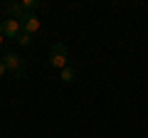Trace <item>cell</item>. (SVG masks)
<instances>
[{"label":"cell","instance_id":"cell-1","mask_svg":"<svg viewBox=\"0 0 148 138\" xmlns=\"http://www.w3.org/2000/svg\"><path fill=\"white\" fill-rule=\"evenodd\" d=\"M3 62H5V67H8V74H12L15 79H22V77H25V59H22L20 54L8 52L5 57H3Z\"/></svg>","mask_w":148,"mask_h":138},{"label":"cell","instance_id":"cell-2","mask_svg":"<svg viewBox=\"0 0 148 138\" xmlns=\"http://www.w3.org/2000/svg\"><path fill=\"white\" fill-rule=\"evenodd\" d=\"M49 64H52L54 69L69 67V52H67V47H64L62 42L52 44V49H49Z\"/></svg>","mask_w":148,"mask_h":138},{"label":"cell","instance_id":"cell-3","mask_svg":"<svg viewBox=\"0 0 148 138\" xmlns=\"http://www.w3.org/2000/svg\"><path fill=\"white\" fill-rule=\"evenodd\" d=\"M20 32H22V22L20 20H10V17H5L3 25H0V35L8 37V40H17Z\"/></svg>","mask_w":148,"mask_h":138},{"label":"cell","instance_id":"cell-4","mask_svg":"<svg viewBox=\"0 0 148 138\" xmlns=\"http://www.w3.org/2000/svg\"><path fill=\"white\" fill-rule=\"evenodd\" d=\"M20 22H22V30H25L27 35H35V32L42 27V22H40V17H37L35 12H32V15H25Z\"/></svg>","mask_w":148,"mask_h":138},{"label":"cell","instance_id":"cell-5","mask_svg":"<svg viewBox=\"0 0 148 138\" xmlns=\"http://www.w3.org/2000/svg\"><path fill=\"white\" fill-rule=\"evenodd\" d=\"M3 12H5V17H10V20H22V17H25L22 3H8V5H3Z\"/></svg>","mask_w":148,"mask_h":138},{"label":"cell","instance_id":"cell-6","mask_svg":"<svg viewBox=\"0 0 148 138\" xmlns=\"http://www.w3.org/2000/svg\"><path fill=\"white\" fill-rule=\"evenodd\" d=\"M74 79H77V72H74V67H64V69H62V81H64V84H72Z\"/></svg>","mask_w":148,"mask_h":138},{"label":"cell","instance_id":"cell-7","mask_svg":"<svg viewBox=\"0 0 148 138\" xmlns=\"http://www.w3.org/2000/svg\"><path fill=\"white\" fill-rule=\"evenodd\" d=\"M37 8H40V0H22V10H25V15H32Z\"/></svg>","mask_w":148,"mask_h":138},{"label":"cell","instance_id":"cell-8","mask_svg":"<svg viewBox=\"0 0 148 138\" xmlns=\"http://www.w3.org/2000/svg\"><path fill=\"white\" fill-rule=\"evenodd\" d=\"M15 42H17V44H25V47H27V44H30V42H32V35H27V32H25V30H22V32H20V35H17V40H15Z\"/></svg>","mask_w":148,"mask_h":138},{"label":"cell","instance_id":"cell-9","mask_svg":"<svg viewBox=\"0 0 148 138\" xmlns=\"http://www.w3.org/2000/svg\"><path fill=\"white\" fill-rule=\"evenodd\" d=\"M8 74V67H5V62H3V59H0V79H3V77Z\"/></svg>","mask_w":148,"mask_h":138},{"label":"cell","instance_id":"cell-10","mask_svg":"<svg viewBox=\"0 0 148 138\" xmlns=\"http://www.w3.org/2000/svg\"><path fill=\"white\" fill-rule=\"evenodd\" d=\"M0 44H3V35H0Z\"/></svg>","mask_w":148,"mask_h":138}]
</instances>
